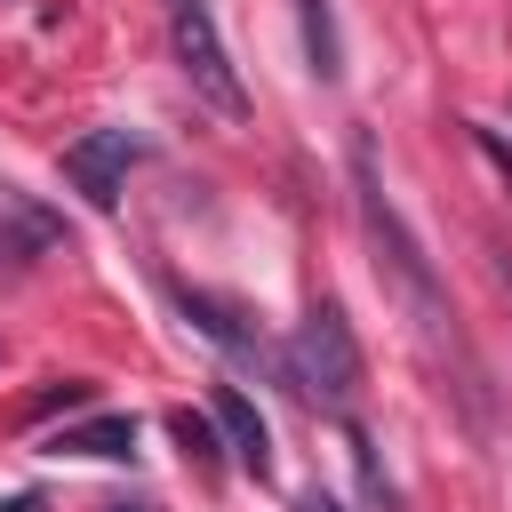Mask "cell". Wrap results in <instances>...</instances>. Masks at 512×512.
<instances>
[{
    "label": "cell",
    "instance_id": "obj_8",
    "mask_svg": "<svg viewBox=\"0 0 512 512\" xmlns=\"http://www.w3.org/2000/svg\"><path fill=\"white\" fill-rule=\"evenodd\" d=\"M296 16H304V56H312V72L336 80V72H344V48H336V16H328V0H296Z\"/></svg>",
    "mask_w": 512,
    "mask_h": 512
},
{
    "label": "cell",
    "instance_id": "obj_6",
    "mask_svg": "<svg viewBox=\"0 0 512 512\" xmlns=\"http://www.w3.org/2000/svg\"><path fill=\"white\" fill-rule=\"evenodd\" d=\"M208 408H216V432H224V448H232V456H240V464L264 480V472H272V432H264L256 400H248L240 384H216V392H208Z\"/></svg>",
    "mask_w": 512,
    "mask_h": 512
},
{
    "label": "cell",
    "instance_id": "obj_14",
    "mask_svg": "<svg viewBox=\"0 0 512 512\" xmlns=\"http://www.w3.org/2000/svg\"><path fill=\"white\" fill-rule=\"evenodd\" d=\"M104 512H160V504H144V496H136V504H128V496H120V504H104Z\"/></svg>",
    "mask_w": 512,
    "mask_h": 512
},
{
    "label": "cell",
    "instance_id": "obj_12",
    "mask_svg": "<svg viewBox=\"0 0 512 512\" xmlns=\"http://www.w3.org/2000/svg\"><path fill=\"white\" fill-rule=\"evenodd\" d=\"M0 512H40V496L24 488V496H0Z\"/></svg>",
    "mask_w": 512,
    "mask_h": 512
},
{
    "label": "cell",
    "instance_id": "obj_5",
    "mask_svg": "<svg viewBox=\"0 0 512 512\" xmlns=\"http://www.w3.org/2000/svg\"><path fill=\"white\" fill-rule=\"evenodd\" d=\"M176 304H184V320H192L208 344H224L232 360H248V368H280V376H288V360L264 344V328H256L240 304H224V296H208V288H176Z\"/></svg>",
    "mask_w": 512,
    "mask_h": 512
},
{
    "label": "cell",
    "instance_id": "obj_2",
    "mask_svg": "<svg viewBox=\"0 0 512 512\" xmlns=\"http://www.w3.org/2000/svg\"><path fill=\"white\" fill-rule=\"evenodd\" d=\"M280 360H288V384L304 400H320V408H352L360 400V344H352V320L336 304H312Z\"/></svg>",
    "mask_w": 512,
    "mask_h": 512
},
{
    "label": "cell",
    "instance_id": "obj_11",
    "mask_svg": "<svg viewBox=\"0 0 512 512\" xmlns=\"http://www.w3.org/2000/svg\"><path fill=\"white\" fill-rule=\"evenodd\" d=\"M472 136H480V152H488V160L504 168V184H512V144H504V128H472Z\"/></svg>",
    "mask_w": 512,
    "mask_h": 512
},
{
    "label": "cell",
    "instance_id": "obj_13",
    "mask_svg": "<svg viewBox=\"0 0 512 512\" xmlns=\"http://www.w3.org/2000/svg\"><path fill=\"white\" fill-rule=\"evenodd\" d=\"M296 512H344V504H328V496H320V488H312V496H304V504H296Z\"/></svg>",
    "mask_w": 512,
    "mask_h": 512
},
{
    "label": "cell",
    "instance_id": "obj_7",
    "mask_svg": "<svg viewBox=\"0 0 512 512\" xmlns=\"http://www.w3.org/2000/svg\"><path fill=\"white\" fill-rule=\"evenodd\" d=\"M56 456H136V416H88V424H64L56 440H48Z\"/></svg>",
    "mask_w": 512,
    "mask_h": 512
},
{
    "label": "cell",
    "instance_id": "obj_10",
    "mask_svg": "<svg viewBox=\"0 0 512 512\" xmlns=\"http://www.w3.org/2000/svg\"><path fill=\"white\" fill-rule=\"evenodd\" d=\"M40 240H48V224H32V232L0 224V264H24V248H40Z\"/></svg>",
    "mask_w": 512,
    "mask_h": 512
},
{
    "label": "cell",
    "instance_id": "obj_4",
    "mask_svg": "<svg viewBox=\"0 0 512 512\" xmlns=\"http://www.w3.org/2000/svg\"><path fill=\"white\" fill-rule=\"evenodd\" d=\"M136 160H144V136H128V128H88V136L64 144V184H72L88 208H112Z\"/></svg>",
    "mask_w": 512,
    "mask_h": 512
},
{
    "label": "cell",
    "instance_id": "obj_3",
    "mask_svg": "<svg viewBox=\"0 0 512 512\" xmlns=\"http://www.w3.org/2000/svg\"><path fill=\"white\" fill-rule=\"evenodd\" d=\"M168 40H176V64H184L192 96L208 112H224V120H248V88H240V64H232L208 0H168Z\"/></svg>",
    "mask_w": 512,
    "mask_h": 512
},
{
    "label": "cell",
    "instance_id": "obj_1",
    "mask_svg": "<svg viewBox=\"0 0 512 512\" xmlns=\"http://www.w3.org/2000/svg\"><path fill=\"white\" fill-rule=\"evenodd\" d=\"M352 200H360V232H368L376 272H384V288L400 296L408 328H416L440 360H456V368L472 376L464 336H456V312H448V296H440V280H432V256H424V240L408 232V216L392 208V192H384V176H376V144H352Z\"/></svg>",
    "mask_w": 512,
    "mask_h": 512
},
{
    "label": "cell",
    "instance_id": "obj_9",
    "mask_svg": "<svg viewBox=\"0 0 512 512\" xmlns=\"http://www.w3.org/2000/svg\"><path fill=\"white\" fill-rule=\"evenodd\" d=\"M168 432H176V440H184V456H200V464H216V456H224V448H216V424H208V416H192V408H176V416H168Z\"/></svg>",
    "mask_w": 512,
    "mask_h": 512
}]
</instances>
